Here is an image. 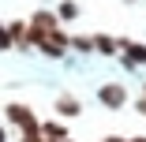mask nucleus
Instances as JSON below:
<instances>
[{
    "mask_svg": "<svg viewBox=\"0 0 146 142\" xmlns=\"http://www.w3.org/2000/svg\"><path fill=\"white\" fill-rule=\"evenodd\" d=\"M4 116H8L11 127H19V135H41V120H38V112H34L30 105L11 101V105L4 108Z\"/></svg>",
    "mask_w": 146,
    "mask_h": 142,
    "instance_id": "1",
    "label": "nucleus"
},
{
    "mask_svg": "<svg viewBox=\"0 0 146 142\" xmlns=\"http://www.w3.org/2000/svg\"><path fill=\"white\" fill-rule=\"evenodd\" d=\"M26 22H30V30H34V34H45V38L64 34V22L56 19V11H49V8H38L30 19H26Z\"/></svg>",
    "mask_w": 146,
    "mask_h": 142,
    "instance_id": "2",
    "label": "nucleus"
},
{
    "mask_svg": "<svg viewBox=\"0 0 146 142\" xmlns=\"http://www.w3.org/2000/svg\"><path fill=\"white\" fill-rule=\"evenodd\" d=\"M98 101L105 108H124L127 105V86H124V82H105V86L98 90Z\"/></svg>",
    "mask_w": 146,
    "mask_h": 142,
    "instance_id": "3",
    "label": "nucleus"
},
{
    "mask_svg": "<svg viewBox=\"0 0 146 142\" xmlns=\"http://www.w3.org/2000/svg\"><path fill=\"white\" fill-rule=\"evenodd\" d=\"M52 108H56V116H64V120H75V116H82V101H79L75 94H56Z\"/></svg>",
    "mask_w": 146,
    "mask_h": 142,
    "instance_id": "4",
    "label": "nucleus"
},
{
    "mask_svg": "<svg viewBox=\"0 0 146 142\" xmlns=\"http://www.w3.org/2000/svg\"><path fill=\"white\" fill-rule=\"evenodd\" d=\"M8 30H11V41H15V49H34V38H30V22L15 19V22H8Z\"/></svg>",
    "mask_w": 146,
    "mask_h": 142,
    "instance_id": "5",
    "label": "nucleus"
},
{
    "mask_svg": "<svg viewBox=\"0 0 146 142\" xmlns=\"http://www.w3.org/2000/svg\"><path fill=\"white\" fill-rule=\"evenodd\" d=\"M94 52H101V56H116V52H120V41L109 38V34H94Z\"/></svg>",
    "mask_w": 146,
    "mask_h": 142,
    "instance_id": "6",
    "label": "nucleus"
},
{
    "mask_svg": "<svg viewBox=\"0 0 146 142\" xmlns=\"http://www.w3.org/2000/svg\"><path fill=\"white\" fill-rule=\"evenodd\" d=\"M56 19H60V22L79 19V4H75V0H60V4H56Z\"/></svg>",
    "mask_w": 146,
    "mask_h": 142,
    "instance_id": "7",
    "label": "nucleus"
},
{
    "mask_svg": "<svg viewBox=\"0 0 146 142\" xmlns=\"http://www.w3.org/2000/svg\"><path fill=\"white\" fill-rule=\"evenodd\" d=\"M41 138H68V127L56 120H41Z\"/></svg>",
    "mask_w": 146,
    "mask_h": 142,
    "instance_id": "8",
    "label": "nucleus"
},
{
    "mask_svg": "<svg viewBox=\"0 0 146 142\" xmlns=\"http://www.w3.org/2000/svg\"><path fill=\"white\" fill-rule=\"evenodd\" d=\"M71 49H79V52H94V38H86V34H71Z\"/></svg>",
    "mask_w": 146,
    "mask_h": 142,
    "instance_id": "9",
    "label": "nucleus"
},
{
    "mask_svg": "<svg viewBox=\"0 0 146 142\" xmlns=\"http://www.w3.org/2000/svg\"><path fill=\"white\" fill-rule=\"evenodd\" d=\"M0 49H15V41H11V30H8V26H0Z\"/></svg>",
    "mask_w": 146,
    "mask_h": 142,
    "instance_id": "10",
    "label": "nucleus"
},
{
    "mask_svg": "<svg viewBox=\"0 0 146 142\" xmlns=\"http://www.w3.org/2000/svg\"><path fill=\"white\" fill-rule=\"evenodd\" d=\"M135 108H139V116H146V86H142V97L135 101Z\"/></svg>",
    "mask_w": 146,
    "mask_h": 142,
    "instance_id": "11",
    "label": "nucleus"
},
{
    "mask_svg": "<svg viewBox=\"0 0 146 142\" xmlns=\"http://www.w3.org/2000/svg\"><path fill=\"white\" fill-rule=\"evenodd\" d=\"M19 142H41V135H19Z\"/></svg>",
    "mask_w": 146,
    "mask_h": 142,
    "instance_id": "12",
    "label": "nucleus"
},
{
    "mask_svg": "<svg viewBox=\"0 0 146 142\" xmlns=\"http://www.w3.org/2000/svg\"><path fill=\"white\" fill-rule=\"evenodd\" d=\"M101 142H127V138H120V135H109V138H101Z\"/></svg>",
    "mask_w": 146,
    "mask_h": 142,
    "instance_id": "13",
    "label": "nucleus"
},
{
    "mask_svg": "<svg viewBox=\"0 0 146 142\" xmlns=\"http://www.w3.org/2000/svg\"><path fill=\"white\" fill-rule=\"evenodd\" d=\"M0 142H8V127L4 124H0Z\"/></svg>",
    "mask_w": 146,
    "mask_h": 142,
    "instance_id": "14",
    "label": "nucleus"
},
{
    "mask_svg": "<svg viewBox=\"0 0 146 142\" xmlns=\"http://www.w3.org/2000/svg\"><path fill=\"white\" fill-rule=\"evenodd\" d=\"M127 142H146V135H135V138H127Z\"/></svg>",
    "mask_w": 146,
    "mask_h": 142,
    "instance_id": "15",
    "label": "nucleus"
},
{
    "mask_svg": "<svg viewBox=\"0 0 146 142\" xmlns=\"http://www.w3.org/2000/svg\"><path fill=\"white\" fill-rule=\"evenodd\" d=\"M52 142H71V138H52Z\"/></svg>",
    "mask_w": 146,
    "mask_h": 142,
    "instance_id": "16",
    "label": "nucleus"
},
{
    "mask_svg": "<svg viewBox=\"0 0 146 142\" xmlns=\"http://www.w3.org/2000/svg\"><path fill=\"white\" fill-rule=\"evenodd\" d=\"M124 4H139V0H124Z\"/></svg>",
    "mask_w": 146,
    "mask_h": 142,
    "instance_id": "17",
    "label": "nucleus"
}]
</instances>
